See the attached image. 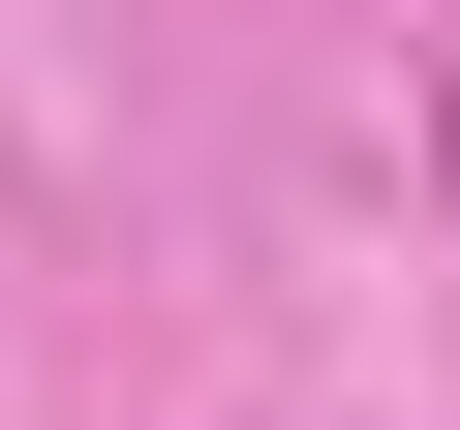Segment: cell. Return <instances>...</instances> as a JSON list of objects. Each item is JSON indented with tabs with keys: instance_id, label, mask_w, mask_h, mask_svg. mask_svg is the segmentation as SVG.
<instances>
[{
	"instance_id": "obj_1",
	"label": "cell",
	"mask_w": 460,
	"mask_h": 430,
	"mask_svg": "<svg viewBox=\"0 0 460 430\" xmlns=\"http://www.w3.org/2000/svg\"><path fill=\"white\" fill-rule=\"evenodd\" d=\"M429 184H460V62H429Z\"/></svg>"
}]
</instances>
